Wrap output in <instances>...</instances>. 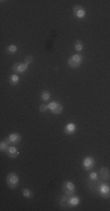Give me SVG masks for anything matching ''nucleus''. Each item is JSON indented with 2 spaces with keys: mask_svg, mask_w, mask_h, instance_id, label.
<instances>
[{
  "mask_svg": "<svg viewBox=\"0 0 110 211\" xmlns=\"http://www.w3.org/2000/svg\"><path fill=\"white\" fill-rule=\"evenodd\" d=\"M82 62H83V55H81L80 53H76V54L71 55L69 59H68V61H67L68 66H69L71 68H73V69L79 68L80 66L82 65Z\"/></svg>",
  "mask_w": 110,
  "mask_h": 211,
  "instance_id": "f257e3e1",
  "label": "nucleus"
},
{
  "mask_svg": "<svg viewBox=\"0 0 110 211\" xmlns=\"http://www.w3.org/2000/svg\"><path fill=\"white\" fill-rule=\"evenodd\" d=\"M19 176L15 172H9L6 176V184L9 189H15L19 185Z\"/></svg>",
  "mask_w": 110,
  "mask_h": 211,
  "instance_id": "f03ea898",
  "label": "nucleus"
},
{
  "mask_svg": "<svg viewBox=\"0 0 110 211\" xmlns=\"http://www.w3.org/2000/svg\"><path fill=\"white\" fill-rule=\"evenodd\" d=\"M97 193L103 199H108L110 197V185L107 184L106 182H103L97 187Z\"/></svg>",
  "mask_w": 110,
  "mask_h": 211,
  "instance_id": "7ed1b4c3",
  "label": "nucleus"
},
{
  "mask_svg": "<svg viewBox=\"0 0 110 211\" xmlns=\"http://www.w3.org/2000/svg\"><path fill=\"white\" fill-rule=\"evenodd\" d=\"M75 184L73 183V182H71V181H65L63 182V184H62V193H65V195H67L68 197H71V196H73L75 193Z\"/></svg>",
  "mask_w": 110,
  "mask_h": 211,
  "instance_id": "20e7f679",
  "label": "nucleus"
},
{
  "mask_svg": "<svg viewBox=\"0 0 110 211\" xmlns=\"http://www.w3.org/2000/svg\"><path fill=\"white\" fill-rule=\"evenodd\" d=\"M48 109L53 115H60L63 112V106L59 101H50L48 103Z\"/></svg>",
  "mask_w": 110,
  "mask_h": 211,
  "instance_id": "39448f33",
  "label": "nucleus"
},
{
  "mask_svg": "<svg viewBox=\"0 0 110 211\" xmlns=\"http://www.w3.org/2000/svg\"><path fill=\"white\" fill-rule=\"evenodd\" d=\"M82 166L86 171H92V168L95 166V158L92 156H86L82 161Z\"/></svg>",
  "mask_w": 110,
  "mask_h": 211,
  "instance_id": "423d86ee",
  "label": "nucleus"
},
{
  "mask_svg": "<svg viewBox=\"0 0 110 211\" xmlns=\"http://www.w3.org/2000/svg\"><path fill=\"white\" fill-rule=\"evenodd\" d=\"M12 69H13L14 74H22L28 71V65L25 62H17L13 65Z\"/></svg>",
  "mask_w": 110,
  "mask_h": 211,
  "instance_id": "0eeeda50",
  "label": "nucleus"
},
{
  "mask_svg": "<svg viewBox=\"0 0 110 211\" xmlns=\"http://www.w3.org/2000/svg\"><path fill=\"white\" fill-rule=\"evenodd\" d=\"M73 14H74L75 17L77 19H84L86 18V15H87V12H86V9L82 7V6H80V5H75L74 7H73Z\"/></svg>",
  "mask_w": 110,
  "mask_h": 211,
  "instance_id": "6e6552de",
  "label": "nucleus"
},
{
  "mask_svg": "<svg viewBox=\"0 0 110 211\" xmlns=\"http://www.w3.org/2000/svg\"><path fill=\"white\" fill-rule=\"evenodd\" d=\"M5 141H6L8 144L14 145V144H17V143H20V141H21V135L19 134V133H11V134L6 137Z\"/></svg>",
  "mask_w": 110,
  "mask_h": 211,
  "instance_id": "1a4fd4ad",
  "label": "nucleus"
},
{
  "mask_svg": "<svg viewBox=\"0 0 110 211\" xmlns=\"http://www.w3.org/2000/svg\"><path fill=\"white\" fill-rule=\"evenodd\" d=\"M76 124H75L74 122H68L65 128H63V131H65V134L66 135H74L76 133Z\"/></svg>",
  "mask_w": 110,
  "mask_h": 211,
  "instance_id": "9d476101",
  "label": "nucleus"
},
{
  "mask_svg": "<svg viewBox=\"0 0 110 211\" xmlns=\"http://www.w3.org/2000/svg\"><path fill=\"white\" fill-rule=\"evenodd\" d=\"M98 176L101 177L102 181H104V182H107V181L110 180V170L107 168V166H103V168H101L100 169V172H98Z\"/></svg>",
  "mask_w": 110,
  "mask_h": 211,
  "instance_id": "9b49d317",
  "label": "nucleus"
},
{
  "mask_svg": "<svg viewBox=\"0 0 110 211\" xmlns=\"http://www.w3.org/2000/svg\"><path fill=\"white\" fill-rule=\"evenodd\" d=\"M80 202H81V199H80L79 196L73 195L68 198V208H76L80 204Z\"/></svg>",
  "mask_w": 110,
  "mask_h": 211,
  "instance_id": "f8f14e48",
  "label": "nucleus"
},
{
  "mask_svg": "<svg viewBox=\"0 0 110 211\" xmlns=\"http://www.w3.org/2000/svg\"><path fill=\"white\" fill-rule=\"evenodd\" d=\"M7 156L11 158H15L18 157L19 155H20V153H19V149L15 147V145H9L8 150H7Z\"/></svg>",
  "mask_w": 110,
  "mask_h": 211,
  "instance_id": "ddd939ff",
  "label": "nucleus"
},
{
  "mask_svg": "<svg viewBox=\"0 0 110 211\" xmlns=\"http://www.w3.org/2000/svg\"><path fill=\"white\" fill-rule=\"evenodd\" d=\"M20 82V76L19 74H13L9 76V85L11 86H18Z\"/></svg>",
  "mask_w": 110,
  "mask_h": 211,
  "instance_id": "4468645a",
  "label": "nucleus"
},
{
  "mask_svg": "<svg viewBox=\"0 0 110 211\" xmlns=\"http://www.w3.org/2000/svg\"><path fill=\"white\" fill-rule=\"evenodd\" d=\"M68 196L67 195H62L61 197H60V207L63 208V209H66V208H68Z\"/></svg>",
  "mask_w": 110,
  "mask_h": 211,
  "instance_id": "2eb2a0df",
  "label": "nucleus"
},
{
  "mask_svg": "<svg viewBox=\"0 0 110 211\" xmlns=\"http://www.w3.org/2000/svg\"><path fill=\"white\" fill-rule=\"evenodd\" d=\"M22 196L26 198V199H29V198H32L34 196V193H33V191H32L31 189L24 188L22 189Z\"/></svg>",
  "mask_w": 110,
  "mask_h": 211,
  "instance_id": "dca6fc26",
  "label": "nucleus"
},
{
  "mask_svg": "<svg viewBox=\"0 0 110 211\" xmlns=\"http://www.w3.org/2000/svg\"><path fill=\"white\" fill-rule=\"evenodd\" d=\"M74 48H75V50H76L77 53H81V52L83 50V48H84L83 42H82V41H80V40H76V41H75V44H74Z\"/></svg>",
  "mask_w": 110,
  "mask_h": 211,
  "instance_id": "f3484780",
  "label": "nucleus"
},
{
  "mask_svg": "<svg viewBox=\"0 0 110 211\" xmlns=\"http://www.w3.org/2000/svg\"><path fill=\"white\" fill-rule=\"evenodd\" d=\"M18 52V46L17 45H9V46H7L6 47V53L7 54H15Z\"/></svg>",
  "mask_w": 110,
  "mask_h": 211,
  "instance_id": "a211bd4d",
  "label": "nucleus"
},
{
  "mask_svg": "<svg viewBox=\"0 0 110 211\" xmlns=\"http://www.w3.org/2000/svg\"><path fill=\"white\" fill-rule=\"evenodd\" d=\"M40 96H41V100H42L44 102H46V101L50 100V92H48V90H42Z\"/></svg>",
  "mask_w": 110,
  "mask_h": 211,
  "instance_id": "6ab92c4d",
  "label": "nucleus"
},
{
  "mask_svg": "<svg viewBox=\"0 0 110 211\" xmlns=\"http://www.w3.org/2000/svg\"><path fill=\"white\" fill-rule=\"evenodd\" d=\"M98 172H96V171H90L89 172V176H88V180L90 181V182H96L97 180H98Z\"/></svg>",
  "mask_w": 110,
  "mask_h": 211,
  "instance_id": "aec40b11",
  "label": "nucleus"
},
{
  "mask_svg": "<svg viewBox=\"0 0 110 211\" xmlns=\"http://www.w3.org/2000/svg\"><path fill=\"white\" fill-rule=\"evenodd\" d=\"M9 148V144L6 141H1L0 142V151L1 153H7V150Z\"/></svg>",
  "mask_w": 110,
  "mask_h": 211,
  "instance_id": "412c9836",
  "label": "nucleus"
},
{
  "mask_svg": "<svg viewBox=\"0 0 110 211\" xmlns=\"http://www.w3.org/2000/svg\"><path fill=\"white\" fill-rule=\"evenodd\" d=\"M33 61H34V58H33L32 55H26V58H25V61H24V62L27 63V65L29 66V65L33 63Z\"/></svg>",
  "mask_w": 110,
  "mask_h": 211,
  "instance_id": "4be33fe9",
  "label": "nucleus"
},
{
  "mask_svg": "<svg viewBox=\"0 0 110 211\" xmlns=\"http://www.w3.org/2000/svg\"><path fill=\"white\" fill-rule=\"evenodd\" d=\"M39 110L41 113H46L47 110H49L48 109V104H46V103H42L41 106L39 107Z\"/></svg>",
  "mask_w": 110,
  "mask_h": 211,
  "instance_id": "5701e85b",
  "label": "nucleus"
}]
</instances>
